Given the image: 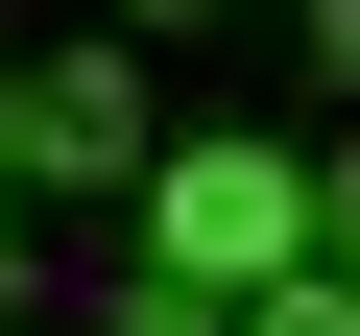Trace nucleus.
Returning <instances> with one entry per match:
<instances>
[{"instance_id":"5","label":"nucleus","mask_w":360,"mask_h":336,"mask_svg":"<svg viewBox=\"0 0 360 336\" xmlns=\"http://www.w3.org/2000/svg\"><path fill=\"white\" fill-rule=\"evenodd\" d=\"M0 193H25V72H0Z\"/></svg>"},{"instance_id":"1","label":"nucleus","mask_w":360,"mask_h":336,"mask_svg":"<svg viewBox=\"0 0 360 336\" xmlns=\"http://www.w3.org/2000/svg\"><path fill=\"white\" fill-rule=\"evenodd\" d=\"M120 193H144V288H193V312H240L288 240H312V144H193V120H168L144 168H120Z\"/></svg>"},{"instance_id":"3","label":"nucleus","mask_w":360,"mask_h":336,"mask_svg":"<svg viewBox=\"0 0 360 336\" xmlns=\"http://www.w3.org/2000/svg\"><path fill=\"white\" fill-rule=\"evenodd\" d=\"M288 25H312V96L360 120V0H288Z\"/></svg>"},{"instance_id":"6","label":"nucleus","mask_w":360,"mask_h":336,"mask_svg":"<svg viewBox=\"0 0 360 336\" xmlns=\"http://www.w3.org/2000/svg\"><path fill=\"white\" fill-rule=\"evenodd\" d=\"M120 25H217V0H120Z\"/></svg>"},{"instance_id":"2","label":"nucleus","mask_w":360,"mask_h":336,"mask_svg":"<svg viewBox=\"0 0 360 336\" xmlns=\"http://www.w3.org/2000/svg\"><path fill=\"white\" fill-rule=\"evenodd\" d=\"M144 144H168V96H144V25H72V49H25V193H120Z\"/></svg>"},{"instance_id":"4","label":"nucleus","mask_w":360,"mask_h":336,"mask_svg":"<svg viewBox=\"0 0 360 336\" xmlns=\"http://www.w3.org/2000/svg\"><path fill=\"white\" fill-rule=\"evenodd\" d=\"M312 264H360V144H312Z\"/></svg>"}]
</instances>
